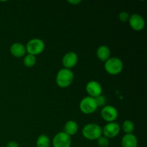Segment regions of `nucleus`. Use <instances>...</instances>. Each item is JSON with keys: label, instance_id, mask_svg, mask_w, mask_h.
Returning a JSON list of instances; mask_svg holds the SVG:
<instances>
[{"label": "nucleus", "instance_id": "nucleus-1", "mask_svg": "<svg viewBox=\"0 0 147 147\" xmlns=\"http://www.w3.org/2000/svg\"><path fill=\"white\" fill-rule=\"evenodd\" d=\"M74 79V74L70 69L63 68L60 70L56 76V83L60 88L68 87L70 86Z\"/></svg>", "mask_w": 147, "mask_h": 147}, {"label": "nucleus", "instance_id": "nucleus-2", "mask_svg": "<svg viewBox=\"0 0 147 147\" xmlns=\"http://www.w3.org/2000/svg\"><path fill=\"white\" fill-rule=\"evenodd\" d=\"M82 134L88 140H97L102 136V129L96 123H88L83 127Z\"/></svg>", "mask_w": 147, "mask_h": 147}, {"label": "nucleus", "instance_id": "nucleus-3", "mask_svg": "<svg viewBox=\"0 0 147 147\" xmlns=\"http://www.w3.org/2000/svg\"><path fill=\"white\" fill-rule=\"evenodd\" d=\"M104 67L109 74L116 76L123 70V63L121 60L116 57H110L105 62Z\"/></svg>", "mask_w": 147, "mask_h": 147}, {"label": "nucleus", "instance_id": "nucleus-4", "mask_svg": "<svg viewBox=\"0 0 147 147\" xmlns=\"http://www.w3.org/2000/svg\"><path fill=\"white\" fill-rule=\"evenodd\" d=\"M25 47L26 51L28 54L35 56L41 54L44 51L45 45L41 39L34 38L29 40Z\"/></svg>", "mask_w": 147, "mask_h": 147}, {"label": "nucleus", "instance_id": "nucleus-5", "mask_svg": "<svg viewBox=\"0 0 147 147\" xmlns=\"http://www.w3.org/2000/svg\"><path fill=\"white\" fill-rule=\"evenodd\" d=\"M98 105L94 98L86 96L80 103V109L84 114H91L98 109Z\"/></svg>", "mask_w": 147, "mask_h": 147}, {"label": "nucleus", "instance_id": "nucleus-6", "mask_svg": "<svg viewBox=\"0 0 147 147\" xmlns=\"http://www.w3.org/2000/svg\"><path fill=\"white\" fill-rule=\"evenodd\" d=\"M100 115H101L102 119L105 121L110 123V122H114V121L117 119L119 116V112L114 106L107 105L101 109Z\"/></svg>", "mask_w": 147, "mask_h": 147}, {"label": "nucleus", "instance_id": "nucleus-7", "mask_svg": "<svg viewBox=\"0 0 147 147\" xmlns=\"http://www.w3.org/2000/svg\"><path fill=\"white\" fill-rule=\"evenodd\" d=\"M72 140L69 135L64 131L59 132L53 137V147H71Z\"/></svg>", "mask_w": 147, "mask_h": 147}, {"label": "nucleus", "instance_id": "nucleus-8", "mask_svg": "<svg viewBox=\"0 0 147 147\" xmlns=\"http://www.w3.org/2000/svg\"><path fill=\"white\" fill-rule=\"evenodd\" d=\"M121 126L116 122L108 123L102 129V134L107 139H113L117 136L120 133Z\"/></svg>", "mask_w": 147, "mask_h": 147}, {"label": "nucleus", "instance_id": "nucleus-9", "mask_svg": "<svg viewBox=\"0 0 147 147\" xmlns=\"http://www.w3.org/2000/svg\"><path fill=\"white\" fill-rule=\"evenodd\" d=\"M86 90L88 96L92 98H96L102 94V86L96 80H91L88 82L86 86Z\"/></svg>", "mask_w": 147, "mask_h": 147}, {"label": "nucleus", "instance_id": "nucleus-10", "mask_svg": "<svg viewBox=\"0 0 147 147\" xmlns=\"http://www.w3.org/2000/svg\"><path fill=\"white\" fill-rule=\"evenodd\" d=\"M129 22L131 27L135 31H141L145 27V21L143 17L138 14L131 15Z\"/></svg>", "mask_w": 147, "mask_h": 147}, {"label": "nucleus", "instance_id": "nucleus-11", "mask_svg": "<svg viewBox=\"0 0 147 147\" xmlns=\"http://www.w3.org/2000/svg\"><path fill=\"white\" fill-rule=\"evenodd\" d=\"M78 60V55L74 52H69L66 53L63 57V65L64 66V68L70 69L73 68L77 65Z\"/></svg>", "mask_w": 147, "mask_h": 147}, {"label": "nucleus", "instance_id": "nucleus-12", "mask_svg": "<svg viewBox=\"0 0 147 147\" xmlns=\"http://www.w3.org/2000/svg\"><path fill=\"white\" fill-rule=\"evenodd\" d=\"M10 53L14 57L20 58L25 56L27 51H26L25 46L21 43L16 42L11 45L10 47Z\"/></svg>", "mask_w": 147, "mask_h": 147}, {"label": "nucleus", "instance_id": "nucleus-13", "mask_svg": "<svg viewBox=\"0 0 147 147\" xmlns=\"http://www.w3.org/2000/svg\"><path fill=\"white\" fill-rule=\"evenodd\" d=\"M122 147H137L138 140L136 136L133 134H125L121 139Z\"/></svg>", "mask_w": 147, "mask_h": 147}, {"label": "nucleus", "instance_id": "nucleus-14", "mask_svg": "<svg viewBox=\"0 0 147 147\" xmlns=\"http://www.w3.org/2000/svg\"><path fill=\"white\" fill-rule=\"evenodd\" d=\"M96 55L97 57L100 61L106 62V60L110 58L111 51L109 47L106 45H101L97 49L96 51Z\"/></svg>", "mask_w": 147, "mask_h": 147}, {"label": "nucleus", "instance_id": "nucleus-15", "mask_svg": "<svg viewBox=\"0 0 147 147\" xmlns=\"http://www.w3.org/2000/svg\"><path fill=\"white\" fill-rule=\"evenodd\" d=\"M78 131V125L75 121H68L64 126V132L70 136L76 134Z\"/></svg>", "mask_w": 147, "mask_h": 147}, {"label": "nucleus", "instance_id": "nucleus-16", "mask_svg": "<svg viewBox=\"0 0 147 147\" xmlns=\"http://www.w3.org/2000/svg\"><path fill=\"white\" fill-rule=\"evenodd\" d=\"M50 140L47 136L42 134L38 136L36 141V146L37 147H50Z\"/></svg>", "mask_w": 147, "mask_h": 147}, {"label": "nucleus", "instance_id": "nucleus-17", "mask_svg": "<svg viewBox=\"0 0 147 147\" xmlns=\"http://www.w3.org/2000/svg\"><path fill=\"white\" fill-rule=\"evenodd\" d=\"M134 124L133 122L130 120H126L122 124V129L125 132L126 134H133L134 131Z\"/></svg>", "mask_w": 147, "mask_h": 147}, {"label": "nucleus", "instance_id": "nucleus-18", "mask_svg": "<svg viewBox=\"0 0 147 147\" xmlns=\"http://www.w3.org/2000/svg\"><path fill=\"white\" fill-rule=\"evenodd\" d=\"M24 65L27 67H31L35 65L36 63V57L35 56L32 55L27 54V55L24 56V60H23Z\"/></svg>", "mask_w": 147, "mask_h": 147}, {"label": "nucleus", "instance_id": "nucleus-19", "mask_svg": "<svg viewBox=\"0 0 147 147\" xmlns=\"http://www.w3.org/2000/svg\"><path fill=\"white\" fill-rule=\"evenodd\" d=\"M98 145L100 147H108L109 145V140L104 136H101L98 139H97Z\"/></svg>", "mask_w": 147, "mask_h": 147}, {"label": "nucleus", "instance_id": "nucleus-20", "mask_svg": "<svg viewBox=\"0 0 147 147\" xmlns=\"http://www.w3.org/2000/svg\"><path fill=\"white\" fill-rule=\"evenodd\" d=\"M95 99H96V101L97 103L98 107H104L106 103V98L104 96L101 94L100 96L95 98Z\"/></svg>", "mask_w": 147, "mask_h": 147}, {"label": "nucleus", "instance_id": "nucleus-21", "mask_svg": "<svg viewBox=\"0 0 147 147\" xmlns=\"http://www.w3.org/2000/svg\"><path fill=\"white\" fill-rule=\"evenodd\" d=\"M119 18L121 22H126L129 21V18H130V14L127 11H121L119 14Z\"/></svg>", "mask_w": 147, "mask_h": 147}, {"label": "nucleus", "instance_id": "nucleus-22", "mask_svg": "<svg viewBox=\"0 0 147 147\" xmlns=\"http://www.w3.org/2000/svg\"><path fill=\"white\" fill-rule=\"evenodd\" d=\"M7 147H20L19 144L16 142H9L7 144Z\"/></svg>", "mask_w": 147, "mask_h": 147}, {"label": "nucleus", "instance_id": "nucleus-23", "mask_svg": "<svg viewBox=\"0 0 147 147\" xmlns=\"http://www.w3.org/2000/svg\"><path fill=\"white\" fill-rule=\"evenodd\" d=\"M80 2H81L80 0H73V1L70 0V1H68V3L73 4V5H77V4H80Z\"/></svg>", "mask_w": 147, "mask_h": 147}]
</instances>
